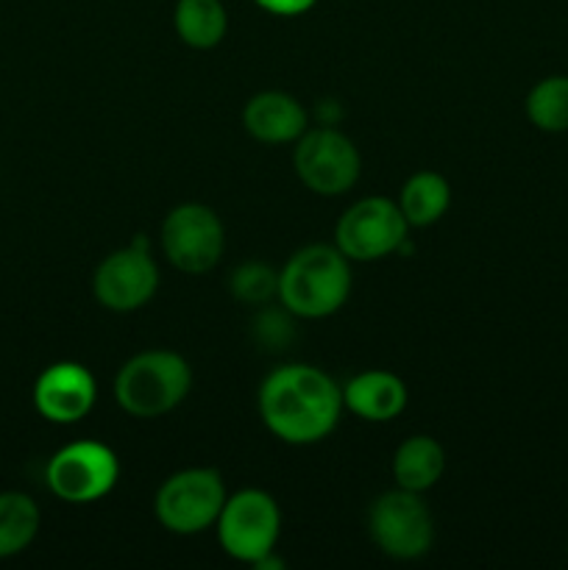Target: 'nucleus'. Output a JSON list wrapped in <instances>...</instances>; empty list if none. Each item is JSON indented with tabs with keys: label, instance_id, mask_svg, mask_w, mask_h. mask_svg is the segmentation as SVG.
I'll use <instances>...</instances> for the list:
<instances>
[{
	"label": "nucleus",
	"instance_id": "obj_6",
	"mask_svg": "<svg viewBox=\"0 0 568 570\" xmlns=\"http://www.w3.org/2000/svg\"><path fill=\"white\" fill-rule=\"evenodd\" d=\"M226 504L221 473L212 468H187L173 473L156 493V518L173 534H198L215 527Z\"/></svg>",
	"mask_w": 568,
	"mask_h": 570
},
{
	"label": "nucleus",
	"instance_id": "obj_11",
	"mask_svg": "<svg viewBox=\"0 0 568 570\" xmlns=\"http://www.w3.org/2000/svg\"><path fill=\"white\" fill-rule=\"evenodd\" d=\"M95 298L111 312H134L154 298L159 267L150 259L148 239L139 234L128 248L106 256L95 271Z\"/></svg>",
	"mask_w": 568,
	"mask_h": 570
},
{
	"label": "nucleus",
	"instance_id": "obj_2",
	"mask_svg": "<svg viewBox=\"0 0 568 570\" xmlns=\"http://www.w3.org/2000/svg\"><path fill=\"white\" fill-rule=\"evenodd\" d=\"M349 256L332 245H306L295 250L278 273V298L298 317H329L349 301Z\"/></svg>",
	"mask_w": 568,
	"mask_h": 570
},
{
	"label": "nucleus",
	"instance_id": "obj_8",
	"mask_svg": "<svg viewBox=\"0 0 568 570\" xmlns=\"http://www.w3.org/2000/svg\"><path fill=\"white\" fill-rule=\"evenodd\" d=\"M410 223L399 204L382 195L362 198L351 206L337 223V248L354 262H373L388 254H399L404 245Z\"/></svg>",
	"mask_w": 568,
	"mask_h": 570
},
{
	"label": "nucleus",
	"instance_id": "obj_20",
	"mask_svg": "<svg viewBox=\"0 0 568 570\" xmlns=\"http://www.w3.org/2000/svg\"><path fill=\"white\" fill-rule=\"evenodd\" d=\"M232 293L243 304H267L278 295V276L262 262H245L234 271Z\"/></svg>",
	"mask_w": 568,
	"mask_h": 570
},
{
	"label": "nucleus",
	"instance_id": "obj_10",
	"mask_svg": "<svg viewBox=\"0 0 568 570\" xmlns=\"http://www.w3.org/2000/svg\"><path fill=\"white\" fill-rule=\"evenodd\" d=\"M223 245V223L209 206L204 204H182L165 217L161 223V248L173 267L182 273L212 271L221 262Z\"/></svg>",
	"mask_w": 568,
	"mask_h": 570
},
{
	"label": "nucleus",
	"instance_id": "obj_12",
	"mask_svg": "<svg viewBox=\"0 0 568 570\" xmlns=\"http://www.w3.org/2000/svg\"><path fill=\"white\" fill-rule=\"evenodd\" d=\"M98 399L92 373L78 362H56L39 373L33 384V406L39 415L59 426L84 421Z\"/></svg>",
	"mask_w": 568,
	"mask_h": 570
},
{
	"label": "nucleus",
	"instance_id": "obj_18",
	"mask_svg": "<svg viewBox=\"0 0 568 570\" xmlns=\"http://www.w3.org/2000/svg\"><path fill=\"white\" fill-rule=\"evenodd\" d=\"M39 507L26 493H0V560L26 551L39 532Z\"/></svg>",
	"mask_w": 568,
	"mask_h": 570
},
{
	"label": "nucleus",
	"instance_id": "obj_3",
	"mask_svg": "<svg viewBox=\"0 0 568 570\" xmlns=\"http://www.w3.org/2000/svg\"><path fill=\"white\" fill-rule=\"evenodd\" d=\"M193 387V371L176 351H143L120 367L115 399L131 417H161L176 410Z\"/></svg>",
	"mask_w": 568,
	"mask_h": 570
},
{
	"label": "nucleus",
	"instance_id": "obj_17",
	"mask_svg": "<svg viewBox=\"0 0 568 570\" xmlns=\"http://www.w3.org/2000/svg\"><path fill=\"white\" fill-rule=\"evenodd\" d=\"M451 204V187L440 173L421 170L407 178L399 195V209L404 212L410 226H432L445 215Z\"/></svg>",
	"mask_w": 568,
	"mask_h": 570
},
{
	"label": "nucleus",
	"instance_id": "obj_14",
	"mask_svg": "<svg viewBox=\"0 0 568 570\" xmlns=\"http://www.w3.org/2000/svg\"><path fill=\"white\" fill-rule=\"evenodd\" d=\"M343 406L371 423H388L407 406V387L395 373L362 371L343 387Z\"/></svg>",
	"mask_w": 568,
	"mask_h": 570
},
{
	"label": "nucleus",
	"instance_id": "obj_1",
	"mask_svg": "<svg viewBox=\"0 0 568 570\" xmlns=\"http://www.w3.org/2000/svg\"><path fill=\"white\" fill-rule=\"evenodd\" d=\"M343 390L312 365H282L259 387V415L267 432L290 445H312L334 432Z\"/></svg>",
	"mask_w": 568,
	"mask_h": 570
},
{
	"label": "nucleus",
	"instance_id": "obj_9",
	"mask_svg": "<svg viewBox=\"0 0 568 570\" xmlns=\"http://www.w3.org/2000/svg\"><path fill=\"white\" fill-rule=\"evenodd\" d=\"M295 173L317 195H343L362 170L360 150L337 128L321 126L304 131L295 148Z\"/></svg>",
	"mask_w": 568,
	"mask_h": 570
},
{
	"label": "nucleus",
	"instance_id": "obj_16",
	"mask_svg": "<svg viewBox=\"0 0 568 570\" xmlns=\"http://www.w3.org/2000/svg\"><path fill=\"white\" fill-rule=\"evenodd\" d=\"M173 26L184 45L195 50H209L226 37V6L221 0H178L173 11Z\"/></svg>",
	"mask_w": 568,
	"mask_h": 570
},
{
	"label": "nucleus",
	"instance_id": "obj_21",
	"mask_svg": "<svg viewBox=\"0 0 568 570\" xmlns=\"http://www.w3.org/2000/svg\"><path fill=\"white\" fill-rule=\"evenodd\" d=\"M254 3L259 6V9L271 11V14L298 17V14H306L317 0H254Z\"/></svg>",
	"mask_w": 568,
	"mask_h": 570
},
{
	"label": "nucleus",
	"instance_id": "obj_13",
	"mask_svg": "<svg viewBox=\"0 0 568 570\" xmlns=\"http://www.w3.org/2000/svg\"><path fill=\"white\" fill-rule=\"evenodd\" d=\"M243 126L259 142H293L306 131V109L287 92H259L245 104Z\"/></svg>",
	"mask_w": 568,
	"mask_h": 570
},
{
	"label": "nucleus",
	"instance_id": "obj_7",
	"mask_svg": "<svg viewBox=\"0 0 568 570\" xmlns=\"http://www.w3.org/2000/svg\"><path fill=\"white\" fill-rule=\"evenodd\" d=\"M368 529L373 543L393 560H418L432 549L434 540L432 512L421 501V493L404 488L373 501Z\"/></svg>",
	"mask_w": 568,
	"mask_h": 570
},
{
	"label": "nucleus",
	"instance_id": "obj_19",
	"mask_svg": "<svg viewBox=\"0 0 568 570\" xmlns=\"http://www.w3.org/2000/svg\"><path fill=\"white\" fill-rule=\"evenodd\" d=\"M527 117L546 134L568 131V76H549L527 95Z\"/></svg>",
	"mask_w": 568,
	"mask_h": 570
},
{
	"label": "nucleus",
	"instance_id": "obj_15",
	"mask_svg": "<svg viewBox=\"0 0 568 570\" xmlns=\"http://www.w3.org/2000/svg\"><path fill=\"white\" fill-rule=\"evenodd\" d=\"M445 468V451L443 445L427 434H415L407 438L404 443L395 449L393 456V476L395 484L412 493H423V490L434 488L443 476Z\"/></svg>",
	"mask_w": 568,
	"mask_h": 570
},
{
	"label": "nucleus",
	"instance_id": "obj_4",
	"mask_svg": "<svg viewBox=\"0 0 568 570\" xmlns=\"http://www.w3.org/2000/svg\"><path fill=\"white\" fill-rule=\"evenodd\" d=\"M282 534V512L265 490H239L226 499L217 515V538L223 551L239 562L256 566L273 554Z\"/></svg>",
	"mask_w": 568,
	"mask_h": 570
},
{
	"label": "nucleus",
	"instance_id": "obj_5",
	"mask_svg": "<svg viewBox=\"0 0 568 570\" xmlns=\"http://www.w3.org/2000/svg\"><path fill=\"white\" fill-rule=\"evenodd\" d=\"M120 479V462L109 445L98 440H78L50 456L45 482L56 499L67 504H92L115 490Z\"/></svg>",
	"mask_w": 568,
	"mask_h": 570
}]
</instances>
